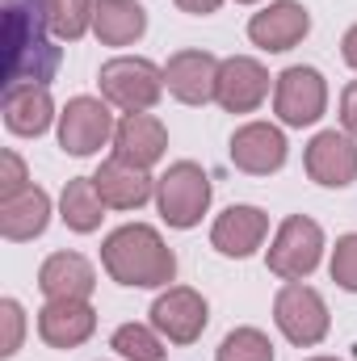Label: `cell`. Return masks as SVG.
Returning <instances> with one entry per match:
<instances>
[{
    "instance_id": "cell-26",
    "label": "cell",
    "mask_w": 357,
    "mask_h": 361,
    "mask_svg": "<svg viewBox=\"0 0 357 361\" xmlns=\"http://www.w3.org/2000/svg\"><path fill=\"white\" fill-rule=\"evenodd\" d=\"M214 361H273V341L261 328H236L223 336Z\"/></svg>"
},
{
    "instance_id": "cell-33",
    "label": "cell",
    "mask_w": 357,
    "mask_h": 361,
    "mask_svg": "<svg viewBox=\"0 0 357 361\" xmlns=\"http://www.w3.org/2000/svg\"><path fill=\"white\" fill-rule=\"evenodd\" d=\"M311 361H337V357H311Z\"/></svg>"
},
{
    "instance_id": "cell-16",
    "label": "cell",
    "mask_w": 357,
    "mask_h": 361,
    "mask_svg": "<svg viewBox=\"0 0 357 361\" xmlns=\"http://www.w3.org/2000/svg\"><path fill=\"white\" fill-rule=\"evenodd\" d=\"M269 231V214L265 210H257V206H227L219 219H214V227H210V244L223 252V257H253L257 248H261V240H265Z\"/></svg>"
},
{
    "instance_id": "cell-14",
    "label": "cell",
    "mask_w": 357,
    "mask_h": 361,
    "mask_svg": "<svg viewBox=\"0 0 357 361\" xmlns=\"http://www.w3.org/2000/svg\"><path fill=\"white\" fill-rule=\"evenodd\" d=\"M269 92V72L248 59V55H231L219 63V92L214 101L227 109V114H253Z\"/></svg>"
},
{
    "instance_id": "cell-8",
    "label": "cell",
    "mask_w": 357,
    "mask_h": 361,
    "mask_svg": "<svg viewBox=\"0 0 357 361\" xmlns=\"http://www.w3.org/2000/svg\"><path fill=\"white\" fill-rule=\"evenodd\" d=\"M114 130V114L97 97H72L59 114V147L68 156H92L97 147H105Z\"/></svg>"
},
{
    "instance_id": "cell-9",
    "label": "cell",
    "mask_w": 357,
    "mask_h": 361,
    "mask_svg": "<svg viewBox=\"0 0 357 361\" xmlns=\"http://www.w3.org/2000/svg\"><path fill=\"white\" fill-rule=\"evenodd\" d=\"M206 298L189 286H169L156 302H152V328L173 341V345H193L202 332H206Z\"/></svg>"
},
{
    "instance_id": "cell-1",
    "label": "cell",
    "mask_w": 357,
    "mask_h": 361,
    "mask_svg": "<svg viewBox=\"0 0 357 361\" xmlns=\"http://www.w3.org/2000/svg\"><path fill=\"white\" fill-rule=\"evenodd\" d=\"M47 30V0H4V89L55 80L63 55Z\"/></svg>"
},
{
    "instance_id": "cell-19",
    "label": "cell",
    "mask_w": 357,
    "mask_h": 361,
    "mask_svg": "<svg viewBox=\"0 0 357 361\" xmlns=\"http://www.w3.org/2000/svg\"><path fill=\"white\" fill-rule=\"evenodd\" d=\"M92 185H97L101 202L114 206V210H139V206L152 197V177H147V169H135V164H126V160H118V156L97 169Z\"/></svg>"
},
{
    "instance_id": "cell-32",
    "label": "cell",
    "mask_w": 357,
    "mask_h": 361,
    "mask_svg": "<svg viewBox=\"0 0 357 361\" xmlns=\"http://www.w3.org/2000/svg\"><path fill=\"white\" fill-rule=\"evenodd\" d=\"M341 55H345V63L357 72V25H349V34H345V42H341Z\"/></svg>"
},
{
    "instance_id": "cell-22",
    "label": "cell",
    "mask_w": 357,
    "mask_h": 361,
    "mask_svg": "<svg viewBox=\"0 0 357 361\" xmlns=\"http://www.w3.org/2000/svg\"><path fill=\"white\" fill-rule=\"evenodd\" d=\"M92 30L105 47H131L147 30V13L135 0H97L92 8Z\"/></svg>"
},
{
    "instance_id": "cell-2",
    "label": "cell",
    "mask_w": 357,
    "mask_h": 361,
    "mask_svg": "<svg viewBox=\"0 0 357 361\" xmlns=\"http://www.w3.org/2000/svg\"><path fill=\"white\" fill-rule=\"evenodd\" d=\"M101 265L118 286H169L177 277V257L147 223H126L101 244Z\"/></svg>"
},
{
    "instance_id": "cell-27",
    "label": "cell",
    "mask_w": 357,
    "mask_h": 361,
    "mask_svg": "<svg viewBox=\"0 0 357 361\" xmlns=\"http://www.w3.org/2000/svg\"><path fill=\"white\" fill-rule=\"evenodd\" d=\"M332 281L341 290L357 294V231L353 235H341L337 248H332Z\"/></svg>"
},
{
    "instance_id": "cell-12",
    "label": "cell",
    "mask_w": 357,
    "mask_h": 361,
    "mask_svg": "<svg viewBox=\"0 0 357 361\" xmlns=\"http://www.w3.org/2000/svg\"><path fill=\"white\" fill-rule=\"evenodd\" d=\"M307 173L315 185L345 189L357 180V143L341 130H320L307 143Z\"/></svg>"
},
{
    "instance_id": "cell-28",
    "label": "cell",
    "mask_w": 357,
    "mask_h": 361,
    "mask_svg": "<svg viewBox=\"0 0 357 361\" xmlns=\"http://www.w3.org/2000/svg\"><path fill=\"white\" fill-rule=\"evenodd\" d=\"M0 319H4V357H13L21 349V336H25V315H21V302L17 298H4L0 302Z\"/></svg>"
},
{
    "instance_id": "cell-18",
    "label": "cell",
    "mask_w": 357,
    "mask_h": 361,
    "mask_svg": "<svg viewBox=\"0 0 357 361\" xmlns=\"http://www.w3.org/2000/svg\"><path fill=\"white\" fill-rule=\"evenodd\" d=\"M47 223H51V197L38 185H25L17 197H4L0 202V235L13 240V244L42 235Z\"/></svg>"
},
{
    "instance_id": "cell-15",
    "label": "cell",
    "mask_w": 357,
    "mask_h": 361,
    "mask_svg": "<svg viewBox=\"0 0 357 361\" xmlns=\"http://www.w3.org/2000/svg\"><path fill=\"white\" fill-rule=\"evenodd\" d=\"M231 164L240 173L269 177L286 164V135L269 122H248L231 135Z\"/></svg>"
},
{
    "instance_id": "cell-13",
    "label": "cell",
    "mask_w": 357,
    "mask_h": 361,
    "mask_svg": "<svg viewBox=\"0 0 357 361\" xmlns=\"http://www.w3.org/2000/svg\"><path fill=\"white\" fill-rule=\"evenodd\" d=\"M307 30H311V13L298 0H273L248 21V38L261 51H290L307 38Z\"/></svg>"
},
{
    "instance_id": "cell-7",
    "label": "cell",
    "mask_w": 357,
    "mask_h": 361,
    "mask_svg": "<svg viewBox=\"0 0 357 361\" xmlns=\"http://www.w3.org/2000/svg\"><path fill=\"white\" fill-rule=\"evenodd\" d=\"M273 109L286 126H311L320 122V114L328 109V85L315 68H286L277 76V89H273Z\"/></svg>"
},
{
    "instance_id": "cell-30",
    "label": "cell",
    "mask_w": 357,
    "mask_h": 361,
    "mask_svg": "<svg viewBox=\"0 0 357 361\" xmlns=\"http://www.w3.org/2000/svg\"><path fill=\"white\" fill-rule=\"evenodd\" d=\"M341 122H345V130L357 139V80L345 85V92H341Z\"/></svg>"
},
{
    "instance_id": "cell-11",
    "label": "cell",
    "mask_w": 357,
    "mask_h": 361,
    "mask_svg": "<svg viewBox=\"0 0 357 361\" xmlns=\"http://www.w3.org/2000/svg\"><path fill=\"white\" fill-rule=\"evenodd\" d=\"M164 89L185 105H206L219 92V59L210 51H177L164 68Z\"/></svg>"
},
{
    "instance_id": "cell-24",
    "label": "cell",
    "mask_w": 357,
    "mask_h": 361,
    "mask_svg": "<svg viewBox=\"0 0 357 361\" xmlns=\"http://www.w3.org/2000/svg\"><path fill=\"white\" fill-rule=\"evenodd\" d=\"M92 8H97V0H47L51 34L63 38V42L85 38V30L92 25Z\"/></svg>"
},
{
    "instance_id": "cell-10",
    "label": "cell",
    "mask_w": 357,
    "mask_h": 361,
    "mask_svg": "<svg viewBox=\"0 0 357 361\" xmlns=\"http://www.w3.org/2000/svg\"><path fill=\"white\" fill-rule=\"evenodd\" d=\"M97 332V311L89 298H47V307L38 311V336L51 349H76Z\"/></svg>"
},
{
    "instance_id": "cell-25",
    "label": "cell",
    "mask_w": 357,
    "mask_h": 361,
    "mask_svg": "<svg viewBox=\"0 0 357 361\" xmlns=\"http://www.w3.org/2000/svg\"><path fill=\"white\" fill-rule=\"evenodd\" d=\"M109 345H114L118 357H126V361H164L160 336H156L152 328H143V324H122Z\"/></svg>"
},
{
    "instance_id": "cell-29",
    "label": "cell",
    "mask_w": 357,
    "mask_h": 361,
    "mask_svg": "<svg viewBox=\"0 0 357 361\" xmlns=\"http://www.w3.org/2000/svg\"><path fill=\"white\" fill-rule=\"evenodd\" d=\"M25 185H30V177H25L21 156H17V152H0V202H4V197H17Z\"/></svg>"
},
{
    "instance_id": "cell-23",
    "label": "cell",
    "mask_w": 357,
    "mask_h": 361,
    "mask_svg": "<svg viewBox=\"0 0 357 361\" xmlns=\"http://www.w3.org/2000/svg\"><path fill=\"white\" fill-rule=\"evenodd\" d=\"M59 219H63L72 231H80V235H89V231L101 227V219H105V202H101V193H97L92 177L68 180V189H63V197H59Z\"/></svg>"
},
{
    "instance_id": "cell-21",
    "label": "cell",
    "mask_w": 357,
    "mask_h": 361,
    "mask_svg": "<svg viewBox=\"0 0 357 361\" xmlns=\"http://www.w3.org/2000/svg\"><path fill=\"white\" fill-rule=\"evenodd\" d=\"M55 118V101L47 85H21V89H4V126L13 135H42Z\"/></svg>"
},
{
    "instance_id": "cell-6",
    "label": "cell",
    "mask_w": 357,
    "mask_h": 361,
    "mask_svg": "<svg viewBox=\"0 0 357 361\" xmlns=\"http://www.w3.org/2000/svg\"><path fill=\"white\" fill-rule=\"evenodd\" d=\"M273 319L282 328V336L290 345H320L328 336V302L320 298V290L303 286V281H286L273 298Z\"/></svg>"
},
{
    "instance_id": "cell-34",
    "label": "cell",
    "mask_w": 357,
    "mask_h": 361,
    "mask_svg": "<svg viewBox=\"0 0 357 361\" xmlns=\"http://www.w3.org/2000/svg\"><path fill=\"white\" fill-rule=\"evenodd\" d=\"M240 4H257V0H240Z\"/></svg>"
},
{
    "instance_id": "cell-3",
    "label": "cell",
    "mask_w": 357,
    "mask_h": 361,
    "mask_svg": "<svg viewBox=\"0 0 357 361\" xmlns=\"http://www.w3.org/2000/svg\"><path fill=\"white\" fill-rule=\"evenodd\" d=\"M101 97L126 114H147L160 92H164V72L152 63V59H135V55H122V59H109L97 76Z\"/></svg>"
},
{
    "instance_id": "cell-17",
    "label": "cell",
    "mask_w": 357,
    "mask_h": 361,
    "mask_svg": "<svg viewBox=\"0 0 357 361\" xmlns=\"http://www.w3.org/2000/svg\"><path fill=\"white\" fill-rule=\"evenodd\" d=\"M164 147H169V130L152 114H126L114 130V156L135 169H152L164 156Z\"/></svg>"
},
{
    "instance_id": "cell-31",
    "label": "cell",
    "mask_w": 357,
    "mask_h": 361,
    "mask_svg": "<svg viewBox=\"0 0 357 361\" xmlns=\"http://www.w3.org/2000/svg\"><path fill=\"white\" fill-rule=\"evenodd\" d=\"M223 0H177V8H185V13H193V17H206V13H214Z\"/></svg>"
},
{
    "instance_id": "cell-20",
    "label": "cell",
    "mask_w": 357,
    "mask_h": 361,
    "mask_svg": "<svg viewBox=\"0 0 357 361\" xmlns=\"http://www.w3.org/2000/svg\"><path fill=\"white\" fill-rule=\"evenodd\" d=\"M97 286V273L80 252H55L38 269V290L47 298H89Z\"/></svg>"
},
{
    "instance_id": "cell-5",
    "label": "cell",
    "mask_w": 357,
    "mask_h": 361,
    "mask_svg": "<svg viewBox=\"0 0 357 361\" xmlns=\"http://www.w3.org/2000/svg\"><path fill=\"white\" fill-rule=\"evenodd\" d=\"M320 257H324V231L307 214H290L269 244V269L282 281H303L307 273H315Z\"/></svg>"
},
{
    "instance_id": "cell-4",
    "label": "cell",
    "mask_w": 357,
    "mask_h": 361,
    "mask_svg": "<svg viewBox=\"0 0 357 361\" xmlns=\"http://www.w3.org/2000/svg\"><path fill=\"white\" fill-rule=\"evenodd\" d=\"M156 202L169 227L189 231L202 223L206 206H210V177L202 173V164L193 160H177L164 177L156 180Z\"/></svg>"
}]
</instances>
